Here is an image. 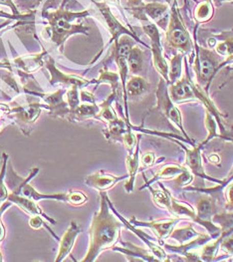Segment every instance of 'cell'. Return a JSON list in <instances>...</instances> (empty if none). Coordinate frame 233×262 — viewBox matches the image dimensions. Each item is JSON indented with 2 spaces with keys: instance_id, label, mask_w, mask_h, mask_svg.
<instances>
[{
  "instance_id": "obj_21",
  "label": "cell",
  "mask_w": 233,
  "mask_h": 262,
  "mask_svg": "<svg viewBox=\"0 0 233 262\" xmlns=\"http://www.w3.org/2000/svg\"><path fill=\"white\" fill-rule=\"evenodd\" d=\"M155 156L154 152H147L142 157V164L144 167H151L155 164Z\"/></svg>"
},
{
  "instance_id": "obj_8",
  "label": "cell",
  "mask_w": 233,
  "mask_h": 262,
  "mask_svg": "<svg viewBox=\"0 0 233 262\" xmlns=\"http://www.w3.org/2000/svg\"><path fill=\"white\" fill-rule=\"evenodd\" d=\"M168 41L172 47L187 52L191 49V40L188 33L180 27H175L168 33Z\"/></svg>"
},
{
  "instance_id": "obj_10",
  "label": "cell",
  "mask_w": 233,
  "mask_h": 262,
  "mask_svg": "<svg viewBox=\"0 0 233 262\" xmlns=\"http://www.w3.org/2000/svg\"><path fill=\"white\" fill-rule=\"evenodd\" d=\"M80 233V228L75 223H73L72 225L70 226V228L68 229V231L66 232L65 236L63 237L61 245H60V251H59L58 258L56 259V261H61L63 260L71 251L75 239L77 237L78 234Z\"/></svg>"
},
{
  "instance_id": "obj_1",
  "label": "cell",
  "mask_w": 233,
  "mask_h": 262,
  "mask_svg": "<svg viewBox=\"0 0 233 262\" xmlns=\"http://www.w3.org/2000/svg\"><path fill=\"white\" fill-rule=\"evenodd\" d=\"M101 191V209L93 219L90 228L89 251L83 261H94L105 249L114 247L120 236L121 224L110 213L107 195Z\"/></svg>"
},
{
  "instance_id": "obj_25",
  "label": "cell",
  "mask_w": 233,
  "mask_h": 262,
  "mask_svg": "<svg viewBox=\"0 0 233 262\" xmlns=\"http://www.w3.org/2000/svg\"><path fill=\"white\" fill-rule=\"evenodd\" d=\"M0 15H3V13H2V12H0Z\"/></svg>"
},
{
  "instance_id": "obj_9",
  "label": "cell",
  "mask_w": 233,
  "mask_h": 262,
  "mask_svg": "<svg viewBox=\"0 0 233 262\" xmlns=\"http://www.w3.org/2000/svg\"><path fill=\"white\" fill-rule=\"evenodd\" d=\"M188 169H189V168L187 166L167 165V166H165V167H162L161 169H159L154 176V178L151 181H149L144 187H149L153 183H155L156 181H160V180L161 181H164V180H175ZM144 187H142V188H144Z\"/></svg>"
},
{
  "instance_id": "obj_7",
  "label": "cell",
  "mask_w": 233,
  "mask_h": 262,
  "mask_svg": "<svg viewBox=\"0 0 233 262\" xmlns=\"http://www.w3.org/2000/svg\"><path fill=\"white\" fill-rule=\"evenodd\" d=\"M169 94L172 101L175 103L188 101L195 98L194 86H192L191 82L188 81L185 78L174 83Z\"/></svg>"
},
{
  "instance_id": "obj_17",
  "label": "cell",
  "mask_w": 233,
  "mask_h": 262,
  "mask_svg": "<svg viewBox=\"0 0 233 262\" xmlns=\"http://www.w3.org/2000/svg\"><path fill=\"white\" fill-rule=\"evenodd\" d=\"M169 81L171 83H175L178 81L179 77L181 75V56L176 55L174 59L171 60L170 70H169Z\"/></svg>"
},
{
  "instance_id": "obj_12",
  "label": "cell",
  "mask_w": 233,
  "mask_h": 262,
  "mask_svg": "<svg viewBox=\"0 0 233 262\" xmlns=\"http://www.w3.org/2000/svg\"><path fill=\"white\" fill-rule=\"evenodd\" d=\"M123 244L126 245L127 248H120V247H113V248L115 250L127 254V256L138 257V258H142L143 260H147V261H158L152 251L145 250V249L135 246L133 244H125V243H123Z\"/></svg>"
},
{
  "instance_id": "obj_13",
  "label": "cell",
  "mask_w": 233,
  "mask_h": 262,
  "mask_svg": "<svg viewBox=\"0 0 233 262\" xmlns=\"http://www.w3.org/2000/svg\"><path fill=\"white\" fill-rule=\"evenodd\" d=\"M213 222L219 225L221 229L220 237L223 238L233 233V211H228L227 213L217 214L215 213L213 217Z\"/></svg>"
},
{
  "instance_id": "obj_20",
  "label": "cell",
  "mask_w": 233,
  "mask_h": 262,
  "mask_svg": "<svg viewBox=\"0 0 233 262\" xmlns=\"http://www.w3.org/2000/svg\"><path fill=\"white\" fill-rule=\"evenodd\" d=\"M5 166H6V161L4 162L2 171L0 173V203L5 201L8 198V193H7V188L5 187V185H3V176H4V171H5Z\"/></svg>"
},
{
  "instance_id": "obj_19",
  "label": "cell",
  "mask_w": 233,
  "mask_h": 262,
  "mask_svg": "<svg viewBox=\"0 0 233 262\" xmlns=\"http://www.w3.org/2000/svg\"><path fill=\"white\" fill-rule=\"evenodd\" d=\"M67 201H69L72 205L79 206V205H83L87 202V196L81 191H76V192H72V193L68 194Z\"/></svg>"
},
{
  "instance_id": "obj_18",
  "label": "cell",
  "mask_w": 233,
  "mask_h": 262,
  "mask_svg": "<svg viewBox=\"0 0 233 262\" xmlns=\"http://www.w3.org/2000/svg\"><path fill=\"white\" fill-rule=\"evenodd\" d=\"M216 51L222 56L227 57L226 63L233 62V37H228L226 41L221 42L217 47Z\"/></svg>"
},
{
  "instance_id": "obj_22",
  "label": "cell",
  "mask_w": 233,
  "mask_h": 262,
  "mask_svg": "<svg viewBox=\"0 0 233 262\" xmlns=\"http://www.w3.org/2000/svg\"><path fill=\"white\" fill-rule=\"evenodd\" d=\"M208 160L211 163H213L214 165H219L220 164V159L219 157L216 155V154H212L209 157H208Z\"/></svg>"
},
{
  "instance_id": "obj_24",
  "label": "cell",
  "mask_w": 233,
  "mask_h": 262,
  "mask_svg": "<svg viewBox=\"0 0 233 262\" xmlns=\"http://www.w3.org/2000/svg\"><path fill=\"white\" fill-rule=\"evenodd\" d=\"M1 260H2V258H1V254H0V261H1Z\"/></svg>"
},
{
  "instance_id": "obj_23",
  "label": "cell",
  "mask_w": 233,
  "mask_h": 262,
  "mask_svg": "<svg viewBox=\"0 0 233 262\" xmlns=\"http://www.w3.org/2000/svg\"><path fill=\"white\" fill-rule=\"evenodd\" d=\"M3 237H4V227L0 221V242L3 239Z\"/></svg>"
},
{
  "instance_id": "obj_11",
  "label": "cell",
  "mask_w": 233,
  "mask_h": 262,
  "mask_svg": "<svg viewBox=\"0 0 233 262\" xmlns=\"http://www.w3.org/2000/svg\"><path fill=\"white\" fill-rule=\"evenodd\" d=\"M201 234L202 233H199L194 229L193 225H189L185 227L174 229L173 232L171 233L170 237L175 239L179 244V245H182V244H189L194 239L198 238Z\"/></svg>"
},
{
  "instance_id": "obj_5",
  "label": "cell",
  "mask_w": 233,
  "mask_h": 262,
  "mask_svg": "<svg viewBox=\"0 0 233 262\" xmlns=\"http://www.w3.org/2000/svg\"><path fill=\"white\" fill-rule=\"evenodd\" d=\"M179 221H180L179 217H173V219L167 220V221H155V222H150V223H142V222H137L135 219H133L132 223L136 226H147V227L152 228L153 230H155L158 238L164 241L165 238L170 237L175 225L178 224Z\"/></svg>"
},
{
  "instance_id": "obj_2",
  "label": "cell",
  "mask_w": 233,
  "mask_h": 262,
  "mask_svg": "<svg viewBox=\"0 0 233 262\" xmlns=\"http://www.w3.org/2000/svg\"><path fill=\"white\" fill-rule=\"evenodd\" d=\"M161 88L159 87L158 92H157V108L166 115V117L175 125V127H177L179 129V131L183 134V136L185 137V139L191 143V145L194 146V144L191 141L190 137L188 136L187 132L184 131L183 126H182V119H181V115L179 110L175 107L172 101V99L170 98V94L168 92V90L166 88H164V85L160 84Z\"/></svg>"
},
{
  "instance_id": "obj_6",
  "label": "cell",
  "mask_w": 233,
  "mask_h": 262,
  "mask_svg": "<svg viewBox=\"0 0 233 262\" xmlns=\"http://www.w3.org/2000/svg\"><path fill=\"white\" fill-rule=\"evenodd\" d=\"M125 178H126V176L116 177V176L108 174L104 170H99L98 172H95L94 174L89 176L86 179L85 182L88 186L95 187L96 189H99L100 191H104V190L115 186L118 182L124 180Z\"/></svg>"
},
{
  "instance_id": "obj_14",
  "label": "cell",
  "mask_w": 233,
  "mask_h": 262,
  "mask_svg": "<svg viewBox=\"0 0 233 262\" xmlns=\"http://www.w3.org/2000/svg\"><path fill=\"white\" fill-rule=\"evenodd\" d=\"M138 144L136 146V151L133 152L131 151L128 159H127V163H128V168H129V173H130V181L129 183L126 185V189L128 191H132L133 187H134V183H135V178H136V172L138 169L139 166V158H138Z\"/></svg>"
},
{
  "instance_id": "obj_16",
  "label": "cell",
  "mask_w": 233,
  "mask_h": 262,
  "mask_svg": "<svg viewBox=\"0 0 233 262\" xmlns=\"http://www.w3.org/2000/svg\"><path fill=\"white\" fill-rule=\"evenodd\" d=\"M128 62H129L131 71L133 73H136L142 69L143 57H142V52L138 50V48H134L133 50L130 51L128 56Z\"/></svg>"
},
{
  "instance_id": "obj_15",
  "label": "cell",
  "mask_w": 233,
  "mask_h": 262,
  "mask_svg": "<svg viewBox=\"0 0 233 262\" xmlns=\"http://www.w3.org/2000/svg\"><path fill=\"white\" fill-rule=\"evenodd\" d=\"M148 88V83L139 78V77H134L131 79V81L128 83L127 90L130 94V96H138L144 93Z\"/></svg>"
},
{
  "instance_id": "obj_4",
  "label": "cell",
  "mask_w": 233,
  "mask_h": 262,
  "mask_svg": "<svg viewBox=\"0 0 233 262\" xmlns=\"http://www.w3.org/2000/svg\"><path fill=\"white\" fill-rule=\"evenodd\" d=\"M217 65L218 62L214 53L200 48V55L196 62V70L200 81L202 80V82L208 83L217 69Z\"/></svg>"
},
{
  "instance_id": "obj_3",
  "label": "cell",
  "mask_w": 233,
  "mask_h": 262,
  "mask_svg": "<svg viewBox=\"0 0 233 262\" xmlns=\"http://www.w3.org/2000/svg\"><path fill=\"white\" fill-rule=\"evenodd\" d=\"M207 143L205 141H203L202 143L198 144L197 146H194L193 147V149L189 150V149H185L182 145H180L184 150H185V163H187V167L189 168V169L194 173V176L196 177H200V178H203L207 181H211V182H214V183H217L218 185H220L222 183V181H217V180H214L213 178H209L208 176H206V173L204 172V169L202 167V158H201V150L202 148L206 145Z\"/></svg>"
}]
</instances>
